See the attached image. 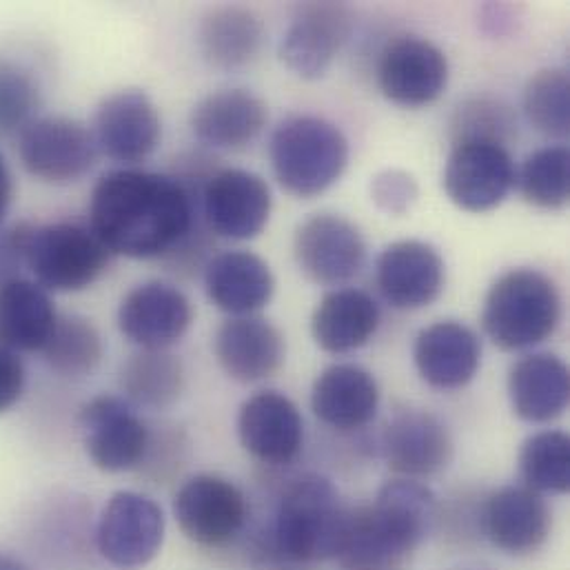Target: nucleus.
Here are the masks:
<instances>
[{
	"label": "nucleus",
	"instance_id": "23",
	"mask_svg": "<svg viewBox=\"0 0 570 570\" xmlns=\"http://www.w3.org/2000/svg\"><path fill=\"white\" fill-rule=\"evenodd\" d=\"M484 531L500 551L529 556L549 540L551 511L542 495L529 487H504L487 500Z\"/></svg>",
	"mask_w": 570,
	"mask_h": 570
},
{
	"label": "nucleus",
	"instance_id": "39",
	"mask_svg": "<svg viewBox=\"0 0 570 570\" xmlns=\"http://www.w3.org/2000/svg\"><path fill=\"white\" fill-rule=\"evenodd\" d=\"M417 180L404 169H384L371 180V198L389 216H406L417 203Z\"/></svg>",
	"mask_w": 570,
	"mask_h": 570
},
{
	"label": "nucleus",
	"instance_id": "4",
	"mask_svg": "<svg viewBox=\"0 0 570 570\" xmlns=\"http://www.w3.org/2000/svg\"><path fill=\"white\" fill-rule=\"evenodd\" d=\"M274 174L286 194L308 200L331 189L348 165V140L320 116H291L269 142Z\"/></svg>",
	"mask_w": 570,
	"mask_h": 570
},
{
	"label": "nucleus",
	"instance_id": "36",
	"mask_svg": "<svg viewBox=\"0 0 570 570\" xmlns=\"http://www.w3.org/2000/svg\"><path fill=\"white\" fill-rule=\"evenodd\" d=\"M527 120L549 138H567L570 129V78L567 69L549 67L524 87Z\"/></svg>",
	"mask_w": 570,
	"mask_h": 570
},
{
	"label": "nucleus",
	"instance_id": "25",
	"mask_svg": "<svg viewBox=\"0 0 570 570\" xmlns=\"http://www.w3.org/2000/svg\"><path fill=\"white\" fill-rule=\"evenodd\" d=\"M380 406L375 377L357 364H333L313 382L311 409L320 422L337 431L366 426Z\"/></svg>",
	"mask_w": 570,
	"mask_h": 570
},
{
	"label": "nucleus",
	"instance_id": "34",
	"mask_svg": "<svg viewBox=\"0 0 570 570\" xmlns=\"http://www.w3.org/2000/svg\"><path fill=\"white\" fill-rule=\"evenodd\" d=\"M522 198L540 209H564L570 198V154L564 145H549L527 156L515 176Z\"/></svg>",
	"mask_w": 570,
	"mask_h": 570
},
{
	"label": "nucleus",
	"instance_id": "17",
	"mask_svg": "<svg viewBox=\"0 0 570 570\" xmlns=\"http://www.w3.org/2000/svg\"><path fill=\"white\" fill-rule=\"evenodd\" d=\"M375 281L382 297L400 311H415L433 304L446 283V267L440 252L422 240H397L375 263Z\"/></svg>",
	"mask_w": 570,
	"mask_h": 570
},
{
	"label": "nucleus",
	"instance_id": "14",
	"mask_svg": "<svg viewBox=\"0 0 570 570\" xmlns=\"http://www.w3.org/2000/svg\"><path fill=\"white\" fill-rule=\"evenodd\" d=\"M91 134L102 156L122 165H138L158 149L163 120L147 91L120 89L98 105Z\"/></svg>",
	"mask_w": 570,
	"mask_h": 570
},
{
	"label": "nucleus",
	"instance_id": "29",
	"mask_svg": "<svg viewBox=\"0 0 570 570\" xmlns=\"http://www.w3.org/2000/svg\"><path fill=\"white\" fill-rule=\"evenodd\" d=\"M58 320L53 299L36 281L0 286V344L13 353H40Z\"/></svg>",
	"mask_w": 570,
	"mask_h": 570
},
{
	"label": "nucleus",
	"instance_id": "31",
	"mask_svg": "<svg viewBox=\"0 0 570 570\" xmlns=\"http://www.w3.org/2000/svg\"><path fill=\"white\" fill-rule=\"evenodd\" d=\"M118 386L134 409L165 411L183 397L185 364L169 351L140 348L120 366Z\"/></svg>",
	"mask_w": 570,
	"mask_h": 570
},
{
	"label": "nucleus",
	"instance_id": "28",
	"mask_svg": "<svg viewBox=\"0 0 570 570\" xmlns=\"http://www.w3.org/2000/svg\"><path fill=\"white\" fill-rule=\"evenodd\" d=\"M267 31L261 16L243 4L212 7L198 27L203 58L216 69L252 65L265 45Z\"/></svg>",
	"mask_w": 570,
	"mask_h": 570
},
{
	"label": "nucleus",
	"instance_id": "5",
	"mask_svg": "<svg viewBox=\"0 0 570 570\" xmlns=\"http://www.w3.org/2000/svg\"><path fill=\"white\" fill-rule=\"evenodd\" d=\"M109 261V249L91 227L76 223L33 225L24 247V267L49 293H78L96 285Z\"/></svg>",
	"mask_w": 570,
	"mask_h": 570
},
{
	"label": "nucleus",
	"instance_id": "44",
	"mask_svg": "<svg viewBox=\"0 0 570 570\" xmlns=\"http://www.w3.org/2000/svg\"><path fill=\"white\" fill-rule=\"evenodd\" d=\"M0 570H36L27 560H22L20 556L0 549Z\"/></svg>",
	"mask_w": 570,
	"mask_h": 570
},
{
	"label": "nucleus",
	"instance_id": "42",
	"mask_svg": "<svg viewBox=\"0 0 570 570\" xmlns=\"http://www.w3.org/2000/svg\"><path fill=\"white\" fill-rule=\"evenodd\" d=\"M27 368L18 353L0 344V415L11 411L24 395Z\"/></svg>",
	"mask_w": 570,
	"mask_h": 570
},
{
	"label": "nucleus",
	"instance_id": "30",
	"mask_svg": "<svg viewBox=\"0 0 570 570\" xmlns=\"http://www.w3.org/2000/svg\"><path fill=\"white\" fill-rule=\"evenodd\" d=\"M368 513L384 535L413 556L433 529L438 500L417 480H393L380 489Z\"/></svg>",
	"mask_w": 570,
	"mask_h": 570
},
{
	"label": "nucleus",
	"instance_id": "27",
	"mask_svg": "<svg viewBox=\"0 0 570 570\" xmlns=\"http://www.w3.org/2000/svg\"><path fill=\"white\" fill-rule=\"evenodd\" d=\"M509 397L515 415L531 424L560 417L570 400L569 366L553 353H531L509 373Z\"/></svg>",
	"mask_w": 570,
	"mask_h": 570
},
{
	"label": "nucleus",
	"instance_id": "1",
	"mask_svg": "<svg viewBox=\"0 0 570 570\" xmlns=\"http://www.w3.org/2000/svg\"><path fill=\"white\" fill-rule=\"evenodd\" d=\"M198 194L171 174L114 169L89 198V227L111 256L167 261L189 238L205 234Z\"/></svg>",
	"mask_w": 570,
	"mask_h": 570
},
{
	"label": "nucleus",
	"instance_id": "13",
	"mask_svg": "<svg viewBox=\"0 0 570 570\" xmlns=\"http://www.w3.org/2000/svg\"><path fill=\"white\" fill-rule=\"evenodd\" d=\"M449 85L444 51L422 36H397L380 53L377 87L400 107H426Z\"/></svg>",
	"mask_w": 570,
	"mask_h": 570
},
{
	"label": "nucleus",
	"instance_id": "40",
	"mask_svg": "<svg viewBox=\"0 0 570 570\" xmlns=\"http://www.w3.org/2000/svg\"><path fill=\"white\" fill-rule=\"evenodd\" d=\"M185 453L187 440L180 431L171 429L163 433H151L147 455L138 471H142L154 482H165L180 469V464L185 462Z\"/></svg>",
	"mask_w": 570,
	"mask_h": 570
},
{
	"label": "nucleus",
	"instance_id": "35",
	"mask_svg": "<svg viewBox=\"0 0 570 570\" xmlns=\"http://www.w3.org/2000/svg\"><path fill=\"white\" fill-rule=\"evenodd\" d=\"M524 487L535 493L562 495L570 489V440L562 431L531 435L520 453Z\"/></svg>",
	"mask_w": 570,
	"mask_h": 570
},
{
	"label": "nucleus",
	"instance_id": "41",
	"mask_svg": "<svg viewBox=\"0 0 570 570\" xmlns=\"http://www.w3.org/2000/svg\"><path fill=\"white\" fill-rule=\"evenodd\" d=\"M31 227V223L0 227V286L13 278H20L18 274L20 267H24V247Z\"/></svg>",
	"mask_w": 570,
	"mask_h": 570
},
{
	"label": "nucleus",
	"instance_id": "12",
	"mask_svg": "<svg viewBox=\"0 0 570 570\" xmlns=\"http://www.w3.org/2000/svg\"><path fill=\"white\" fill-rule=\"evenodd\" d=\"M293 256L311 283L344 285L362 272L366 243L362 232L344 216L315 214L295 229Z\"/></svg>",
	"mask_w": 570,
	"mask_h": 570
},
{
	"label": "nucleus",
	"instance_id": "43",
	"mask_svg": "<svg viewBox=\"0 0 570 570\" xmlns=\"http://www.w3.org/2000/svg\"><path fill=\"white\" fill-rule=\"evenodd\" d=\"M13 196H16L13 174H11L4 156L0 154V225L4 223V218L13 205Z\"/></svg>",
	"mask_w": 570,
	"mask_h": 570
},
{
	"label": "nucleus",
	"instance_id": "20",
	"mask_svg": "<svg viewBox=\"0 0 570 570\" xmlns=\"http://www.w3.org/2000/svg\"><path fill=\"white\" fill-rule=\"evenodd\" d=\"M243 449L265 464H288L304 442L297 406L281 391H261L245 400L238 413Z\"/></svg>",
	"mask_w": 570,
	"mask_h": 570
},
{
	"label": "nucleus",
	"instance_id": "24",
	"mask_svg": "<svg viewBox=\"0 0 570 570\" xmlns=\"http://www.w3.org/2000/svg\"><path fill=\"white\" fill-rule=\"evenodd\" d=\"M203 269L209 299L232 317L256 315L276 293L272 267L254 252L216 254Z\"/></svg>",
	"mask_w": 570,
	"mask_h": 570
},
{
	"label": "nucleus",
	"instance_id": "26",
	"mask_svg": "<svg viewBox=\"0 0 570 570\" xmlns=\"http://www.w3.org/2000/svg\"><path fill=\"white\" fill-rule=\"evenodd\" d=\"M380 326V306L362 288L342 286L328 291L311 315L315 344L326 353H351L364 346Z\"/></svg>",
	"mask_w": 570,
	"mask_h": 570
},
{
	"label": "nucleus",
	"instance_id": "15",
	"mask_svg": "<svg viewBox=\"0 0 570 570\" xmlns=\"http://www.w3.org/2000/svg\"><path fill=\"white\" fill-rule=\"evenodd\" d=\"M194 306L176 285L149 281L134 286L118 306L120 333L147 351H167L185 337Z\"/></svg>",
	"mask_w": 570,
	"mask_h": 570
},
{
	"label": "nucleus",
	"instance_id": "2",
	"mask_svg": "<svg viewBox=\"0 0 570 570\" xmlns=\"http://www.w3.org/2000/svg\"><path fill=\"white\" fill-rule=\"evenodd\" d=\"M351 509L344 507L335 484L322 475L297 478L283 495L276 524L274 544L288 562L311 564L335 560Z\"/></svg>",
	"mask_w": 570,
	"mask_h": 570
},
{
	"label": "nucleus",
	"instance_id": "10",
	"mask_svg": "<svg viewBox=\"0 0 570 570\" xmlns=\"http://www.w3.org/2000/svg\"><path fill=\"white\" fill-rule=\"evenodd\" d=\"M515 176L518 169L507 145L460 140L453 142L442 185L455 207L469 214H487L509 198Z\"/></svg>",
	"mask_w": 570,
	"mask_h": 570
},
{
	"label": "nucleus",
	"instance_id": "38",
	"mask_svg": "<svg viewBox=\"0 0 570 570\" xmlns=\"http://www.w3.org/2000/svg\"><path fill=\"white\" fill-rule=\"evenodd\" d=\"M451 136L453 142L491 140L507 145L515 136V116L502 100L469 98L453 114Z\"/></svg>",
	"mask_w": 570,
	"mask_h": 570
},
{
	"label": "nucleus",
	"instance_id": "32",
	"mask_svg": "<svg viewBox=\"0 0 570 570\" xmlns=\"http://www.w3.org/2000/svg\"><path fill=\"white\" fill-rule=\"evenodd\" d=\"M45 364L60 377L80 380L91 375L102 357L105 344L98 326L78 313L58 315L56 326L42 346Z\"/></svg>",
	"mask_w": 570,
	"mask_h": 570
},
{
	"label": "nucleus",
	"instance_id": "9",
	"mask_svg": "<svg viewBox=\"0 0 570 570\" xmlns=\"http://www.w3.org/2000/svg\"><path fill=\"white\" fill-rule=\"evenodd\" d=\"M207 232L225 240L258 238L269 225L274 198L265 178L247 169H216L200 191Z\"/></svg>",
	"mask_w": 570,
	"mask_h": 570
},
{
	"label": "nucleus",
	"instance_id": "6",
	"mask_svg": "<svg viewBox=\"0 0 570 570\" xmlns=\"http://www.w3.org/2000/svg\"><path fill=\"white\" fill-rule=\"evenodd\" d=\"M98 154L91 129L67 116L36 118L18 134L22 169L45 185L65 187L82 180Z\"/></svg>",
	"mask_w": 570,
	"mask_h": 570
},
{
	"label": "nucleus",
	"instance_id": "3",
	"mask_svg": "<svg viewBox=\"0 0 570 570\" xmlns=\"http://www.w3.org/2000/svg\"><path fill=\"white\" fill-rule=\"evenodd\" d=\"M562 320L558 285L540 269L520 267L500 276L487 293L482 326L504 351H522L549 340Z\"/></svg>",
	"mask_w": 570,
	"mask_h": 570
},
{
	"label": "nucleus",
	"instance_id": "18",
	"mask_svg": "<svg viewBox=\"0 0 570 570\" xmlns=\"http://www.w3.org/2000/svg\"><path fill=\"white\" fill-rule=\"evenodd\" d=\"M382 453L397 475L406 480L431 478L451 464L453 438L433 413L406 409L386 424Z\"/></svg>",
	"mask_w": 570,
	"mask_h": 570
},
{
	"label": "nucleus",
	"instance_id": "21",
	"mask_svg": "<svg viewBox=\"0 0 570 570\" xmlns=\"http://www.w3.org/2000/svg\"><path fill=\"white\" fill-rule=\"evenodd\" d=\"M413 360L426 384L442 391L462 389L480 371L482 342L471 326L442 320L417 333Z\"/></svg>",
	"mask_w": 570,
	"mask_h": 570
},
{
	"label": "nucleus",
	"instance_id": "11",
	"mask_svg": "<svg viewBox=\"0 0 570 570\" xmlns=\"http://www.w3.org/2000/svg\"><path fill=\"white\" fill-rule=\"evenodd\" d=\"M85 453L98 471L125 473L140 469L151 429L120 395H98L78 415Z\"/></svg>",
	"mask_w": 570,
	"mask_h": 570
},
{
	"label": "nucleus",
	"instance_id": "22",
	"mask_svg": "<svg viewBox=\"0 0 570 570\" xmlns=\"http://www.w3.org/2000/svg\"><path fill=\"white\" fill-rule=\"evenodd\" d=\"M267 102L249 89H218L191 111L194 136L212 149H245L267 127Z\"/></svg>",
	"mask_w": 570,
	"mask_h": 570
},
{
	"label": "nucleus",
	"instance_id": "16",
	"mask_svg": "<svg viewBox=\"0 0 570 570\" xmlns=\"http://www.w3.org/2000/svg\"><path fill=\"white\" fill-rule=\"evenodd\" d=\"M351 11L337 2H308L297 9L281 42L286 67L306 80L328 71L351 36Z\"/></svg>",
	"mask_w": 570,
	"mask_h": 570
},
{
	"label": "nucleus",
	"instance_id": "19",
	"mask_svg": "<svg viewBox=\"0 0 570 570\" xmlns=\"http://www.w3.org/2000/svg\"><path fill=\"white\" fill-rule=\"evenodd\" d=\"M220 368L236 382H263L285 364V337L281 328L261 315L229 317L214 337Z\"/></svg>",
	"mask_w": 570,
	"mask_h": 570
},
{
	"label": "nucleus",
	"instance_id": "7",
	"mask_svg": "<svg viewBox=\"0 0 570 570\" xmlns=\"http://www.w3.org/2000/svg\"><path fill=\"white\" fill-rule=\"evenodd\" d=\"M165 513L156 500L136 491L114 493L96 524L98 556L122 570L142 569L165 544Z\"/></svg>",
	"mask_w": 570,
	"mask_h": 570
},
{
	"label": "nucleus",
	"instance_id": "33",
	"mask_svg": "<svg viewBox=\"0 0 570 570\" xmlns=\"http://www.w3.org/2000/svg\"><path fill=\"white\" fill-rule=\"evenodd\" d=\"M340 570H404L411 556L373 522L368 507L348 513L346 533L335 556Z\"/></svg>",
	"mask_w": 570,
	"mask_h": 570
},
{
	"label": "nucleus",
	"instance_id": "37",
	"mask_svg": "<svg viewBox=\"0 0 570 570\" xmlns=\"http://www.w3.org/2000/svg\"><path fill=\"white\" fill-rule=\"evenodd\" d=\"M40 107V87L33 73L0 56V138L20 134L29 122L36 120Z\"/></svg>",
	"mask_w": 570,
	"mask_h": 570
},
{
	"label": "nucleus",
	"instance_id": "8",
	"mask_svg": "<svg viewBox=\"0 0 570 570\" xmlns=\"http://www.w3.org/2000/svg\"><path fill=\"white\" fill-rule=\"evenodd\" d=\"M249 515L245 493L227 478L198 473L180 484L174 498V518L185 538L205 549L229 547Z\"/></svg>",
	"mask_w": 570,
	"mask_h": 570
}]
</instances>
